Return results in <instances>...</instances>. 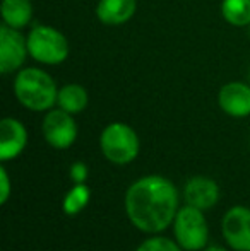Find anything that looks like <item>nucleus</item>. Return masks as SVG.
Here are the masks:
<instances>
[{"mask_svg":"<svg viewBox=\"0 0 250 251\" xmlns=\"http://www.w3.org/2000/svg\"><path fill=\"white\" fill-rule=\"evenodd\" d=\"M124 203L134 227L146 234H160L173 224L178 212V192L165 176H142L127 188Z\"/></svg>","mask_w":250,"mask_h":251,"instance_id":"nucleus-1","label":"nucleus"},{"mask_svg":"<svg viewBox=\"0 0 250 251\" xmlns=\"http://www.w3.org/2000/svg\"><path fill=\"white\" fill-rule=\"evenodd\" d=\"M14 94L17 101L31 111H50L58 100L54 77L36 67H28L17 72L14 79Z\"/></svg>","mask_w":250,"mask_h":251,"instance_id":"nucleus-2","label":"nucleus"},{"mask_svg":"<svg viewBox=\"0 0 250 251\" xmlns=\"http://www.w3.org/2000/svg\"><path fill=\"white\" fill-rule=\"evenodd\" d=\"M100 147L103 155L110 162L125 166L137 159L140 142L137 132L132 126L122 122H115L103 128L100 135Z\"/></svg>","mask_w":250,"mask_h":251,"instance_id":"nucleus-3","label":"nucleus"},{"mask_svg":"<svg viewBox=\"0 0 250 251\" xmlns=\"http://www.w3.org/2000/svg\"><path fill=\"white\" fill-rule=\"evenodd\" d=\"M204 210L192 205L178 208L173 221L175 241L185 251H202L209 241V226H207Z\"/></svg>","mask_w":250,"mask_h":251,"instance_id":"nucleus-4","label":"nucleus"},{"mask_svg":"<svg viewBox=\"0 0 250 251\" xmlns=\"http://www.w3.org/2000/svg\"><path fill=\"white\" fill-rule=\"evenodd\" d=\"M29 56L43 65H58L69 56V41L52 26H34L28 34Z\"/></svg>","mask_w":250,"mask_h":251,"instance_id":"nucleus-5","label":"nucleus"},{"mask_svg":"<svg viewBox=\"0 0 250 251\" xmlns=\"http://www.w3.org/2000/svg\"><path fill=\"white\" fill-rule=\"evenodd\" d=\"M43 137L48 142V146L57 151L69 149L74 146L77 139V125L72 115L63 111L62 108L54 109L45 115L43 123H41Z\"/></svg>","mask_w":250,"mask_h":251,"instance_id":"nucleus-6","label":"nucleus"},{"mask_svg":"<svg viewBox=\"0 0 250 251\" xmlns=\"http://www.w3.org/2000/svg\"><path fill=\"white\" fill-rule=\"evenodd\" d=\"M221 232L233 251H250V208L244 205L228 208L221 221Z\"/></svg>","mask_w":250,"mask_h":251,"instance_id":"nucleus-7","label":"nucleus"},{"mask_svg":"<svg viewBox=\"0 0 250 251\" xmlns=\"http://www.w3.org/2000/svg\"><path fill=\"white\" fill-rule=\"evenodd\" d=\"M28 55H29L28 38H24L19 29L2 24L0 26V72L3 75L14 74L23 67Z\"/></svg>","mask_w":250,"mask_h":251,"instance_id":"nucleus-8","label":"nucleus"},{"mask_svg":"<svg viewBox=\"0 0 250 251\" xmlns=\"http://www.w3.org/2000/svg\"><path fill=\"white\" fill-rule=\"evenodd\" d=\"M28 146V130L19 120L3 118L0 122V161L19 157Z\"/></svg>","mask_w":250,"mask_h":251,"instance_id":"nucleus-9","label":"nucleus"},{"mask_svg":"<svg viewBox=\"0 0 250 251\" xmlns=\"http://www.w3.org/2000/svg\"><path fill=\"white\" fill-rule=\"evenodd\" d=\"M218 104L233 118H245L250 115V84L245 82H228L220 89Z\"/></svg>","mask_w":250,"mask_h":251,"instance_id":"nucleus-10","label":"nucleus"},{"mask_svg":"<svg viewBox=\"0 0 250 251\" xmlns=\"http://www.w3.org/2000/svg\"><path fill=\"white\" fill-rule=\"evenodd\" d=\"M184 200L200 210L213 208L220 200V186L207 176H192L184 186Z\"/></svg>","mask_w":250,"mask_h":251,"instance_id":"nucleus-11","label":"nucleus"},{"mask_svg":"<svg viewBox=\"0 0 250 251\" xmlns=\"http://www.w3.org/2000/svg\"><path fill=\"white\" fill-rule=\"evenodd\" d=\"M137 0H100L96 5V17L107 26H120L134 17Z\"/></svg>","mask_w":250,"mask_h":251,"instance_id":"nucleus-12","label":"nucleus"},{"mask_svg":"<svg viewBox=\"0 0 250 251\" xmlns=\"http://www.w3.org/2000/svg\"><path fill=\"white\" fill-rule=\"evenodd\" d=\"M31 17H33L31 0H2L3 24L14 29H23L29 24Z\"/></svg>","mask_w":250,"mask_h":251,"instance_id":"nucleus-13","label":"nucleus"},{"mask_svg":"<svg viewBox=\"0 0 250 251\" xmlns=\"http://www.w3.org/2000/svg\"><path fill=\"white\" fill-rule=\"evenodd\" d=\"M87 91L79 84H67L62 89H58V100L57 104L63 111L70 113V115H77L83 113L87 106Z\"/></svg>","mask_w":250,"mask_h":251,"instance_id":"nucleus-14","label":"nucleus"},{"mask_svg":"<svg viewBox=\"0 0 250 251\" xmlns=\"http://www.w3.org/2000/svg\"><path fill=\"white\" fill-rule=\"evenodd\" d=\"M221 14L231 26L244 27L250 24V0H223Z\"/></svg>","mask_w":250,"mask_h":251,"instance_id":"nucleus-15","label":"nucleus"},{"mask_svg":"<svg viewBox=\"0 0 250 251\" xmlns=\"http://www.w3.org/2000/svg\"><path fill=\"white\" fill-rule=\"evenodd\" d=\"M91 200V190L86 183H74V186L65 193L62 201V208L67 215H77Z\"/></svg>","mask_w":250,"mask_h":251,"instance_id":"nucleus-16","label":"nucleus"},{"mask_svg":"<svg viewBox=\"0 0 250 251\" xmlns=\"http://www.w3.org/2000/svg\"><path fill=\"white\" fill-rule=\"evenodd\" d=\"M136 251H184V250L173 239L163 238V236H154V238H149L140 243L136 248Z\"/></svg>","mask_w":250,"mask_h":251,"instance_id":"nucleus-17","label":"nucleus"},{"mask_svg":"<svg viewBox=\"0 0 250 251\" xmlns=\"http://www.w3.org/2000/svg\"><path fill=\"white\" fill-rule=\"evenodd\" d=\"M87 166L83 161H77L70 166V179L74 183H86L87 179Z\"/></svg>","mask_w":250,"mask_h":251,"instance_id":"nucleus-18","label":"nucleus"},{"mask_svg":"<svg viewBox=\"0 0 250 251\" xmlns=\"http://www.w3.org/2000/svg\"><path fill=\"white\" fill-rule=\"evenodd\" d=\"M0 181H2V195H0V203L5 205L10 197V179L5 166H0Z\"/></svg>","mask_w":250,"mask_h":251,"instance_id":"nucleus-19","label":"nucleus"},{"mask_svg":"<svg viewBox=\"0 0 250 251\" xmlns=\"http://www.w3.org/2000/svg\"><path fill=\"white\" fill-rule=\"evenodd\" d=\"M202 251H228V250L221 248V246H216V245H211V246H206Z\"/></svg>","mask_w":250,"mask_h":251,"instance_id":"nucleus-20","label":"nucleus"},{"mask_svg":"<svg viewBox=\"0 0 250 251\" xmlns=\"http://www.w3.org/2000/svg\"><path fill=\"white\" fill-rule=\"evenodd\" d=\"M249 79H250V74H249Z\"/></svg>","mask_w":250,"mask_h":251,"instance_id":"nucleus-21","label":"nucleus"}]
</instances>
